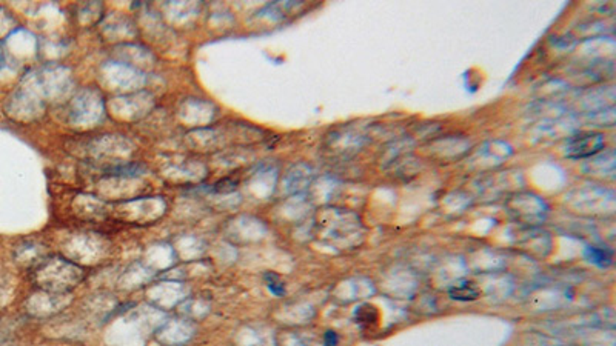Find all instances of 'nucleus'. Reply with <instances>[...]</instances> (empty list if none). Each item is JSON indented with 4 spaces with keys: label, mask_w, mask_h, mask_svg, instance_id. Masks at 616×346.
I'll use <instances>...</instances> for the list:
<instances>
[{
    "label": "nucleus",
    "mask_w": 616,
    "mask_h": 346,
    "mask_svg": "<svg viewBox=\"0 0 616 346\" xmlns=\"http://www.w3.org/2000/svg\"><path fill=\"white\" fill-rule=\"evenodd\" d=\"M450 297L459 302H473L479 297V291L471 283H459L450 289Z\"/></svg>",
    "instance_id": "obj_2"
},
{
    "label": "nucleus",
    "mask_w": 616,
    "mask_h": 346,
    "mask_svg": "<svg viewBox=\"0 0 616 346\" xmlns=\"http://www.w3.org/2000/svg\"><path fill=\"white\" fill-rule=\"evenodd\" d=\"M324 343L325 346H338L339 343V337L334 331H327L324 336Z\"/></svg>",
    "instance_id": "obj_5"
},
{
    "label": "nucleus",
    "mask_w": 616,
    "mask_h": 346,
    "mask_svg": "<svg viewBox=\"0 0 616 346\" xmlns=\"http://www.w3.org/2000/svg\"><path fill=\"white\" fill-rule=\"evenodd\" d=\"M585 257H587V260L592 262L593 265H596L599 268H606L612 263V253L604 250V248L589 246L587 250H585Z\"/></svg>",
    "instance_id": "obj_3"
},
{
    "label": "nucleus",
    "mask_w": 616,
    "mask_h": 346,
    "mask_svg": "<svg viewBox=\"0 0 616 346\" xmlns=\"http://www.w3.org/2000/svg\"><path fill=\"white\" fill-rule=\"evenodd\" d=\"M604 135L599 133H582L578 134L568 142L566 153L572 159H584L599 153L604 148Z\"/></svg>",
    "instance_id": "obj_1"
},
{
    "label": "nucleus",
    "mask_w": 616,
    "mask_h": 346,
    "mask_svg": "<svg viewBox=\"0 0 616 346\" xmlns=\"http://www.w3.org/2000/svg\"><path fill=\"white\" fill-rule=\"evenodd\" d=\"M264 277H265V282H267L268 289L273 292V294L278 296V297L285 294V287H284L282 280L279 279V276L273 274V273H267Z\"/></svg>",
    "instance_id": "obj_4"
}]
</instances>
